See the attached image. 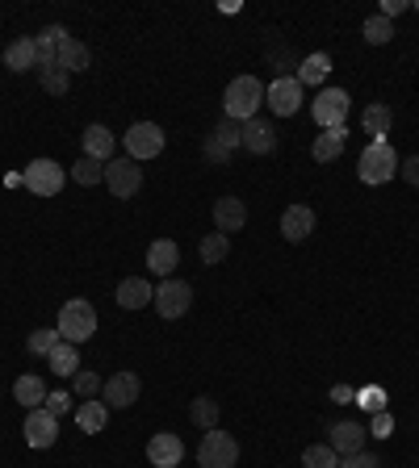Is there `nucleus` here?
<instances>
[{"instance_id":"nucleus-45","label":"nucleus","mask_w":419,"mask_h":468,"mask_svg":"<svg viewBox=\"0 0 419 468\" xmlns=\"http://www.w3.org/2000/svg\"><path fill=\"white\" fill-rule=\"evenodd\" d=\"M403 9H411L407 0H382V17H386V21H390V17H398Z\"/></svg>"},{"instance_id":"nucleus-25","label":"nucleus","mask_w":419,"mask_h":468,"mask_svg":"<svg viewBox=\"0 0 419 468\" xmlns=\"http://www.w3.org/2000/svg\"><path fill=\"white\" fill-rule=\"evenodd\" d=\"M46 364H51V372H55V376L71 381V376L80 372V347H76V343H63V339H59V347L51 351V356H46Z\"/></svg>"},{"instance_id":"nucleus-11","label":"nucleus","mask_w":419,"mask_h":468,"mask_svg":"<svg viewBox=\"0 0 419 468\" xmlns=\"http://www.w3.org/2000/svg\"><path fill=\"white\" fill-rule=\"evenodd\" d=\"M139 393H143V381L135 372H113L110 381L101 385V401H105L110 410H130V406L139 401Z\"/></svg>"},{"instance_id":"nucleus-17","label":"nucleus","mask_w":419,"mask_h":468,"mask_svg":"<svg viewBox=\"0 0 419 468\" xmlns=\"http://www.w3.org/2000/svg\"><path fill=\"white\" fill-rule=\"evenodd\" d=\"M243 151H251V155L277 151V130H273V122H265V117L243 122Z\"/></svg>"},{"instance_id":"nucleus-27","label":"nucleus","mask_w":419,"mask_h":468,"mask_svg":"<svg viewBox=\"0 0 419 468\" xmlns=\"http://www.w3.org/2000/svg\"><path fill=\"white\" fill-rule=\"evenodd\" d=\"M88 63H93V55H88V46H84L80 38H68L63 46H59V68L68 71V76H80V71H88Z\"/></svg>"},{"instance_id":"nucleus-46","label":"nucleus","mask_w":419,"mask_h":468,"mask_svg":"<svg viewBox=\"0 0 419 468\" xmlns=\"http://www.w3.org/2000/svg\"><path fill=\"white\" fill-rule=\"evenodd\" d=\"M332 401H340V406H344V401H357V393H352L349 385H335L332 389Z\"/></svg>"},{"instance_id":"nucleus-36","label":"nucleus","mask_w":419,"mask_h":468,"mask_svg":"<svg viewBox=\"0 0 419 468\" xmlns=\"http://www.w3.org/2000/svg\"><path fill=\"white\" fill-rule=\"evenodd\" d=\"M214 138L223 142L226 151H239V147H243V125L231 122V117H223V122L214 125Z\"/></svg>"},{"instance_id":"nucleus-35","label":"nucleus","mask_w":419,"mask_h":468,"mask_svg":"<svg viewBox=\"0 0 419 468\" xmlns=\"http://www.w3.org/2000/svg\"><path fill=\"white\" fill-rule=\"evenodd\" d=\"M302 468H340V456L327 443H310L307 452H302Z\"/></svg>"},{"instance_id":"nucleus-7","label":"nucleus","mask_w":419,"mask_h":468,"mask_svg":"<svg viewBox=\"0 0 419 468\" xmlns=\"http://www.w3.org/2000/svg\"><path fill=\"white\" fill-rule=\"evenodd\" d=\"M302 93H307V88L298 84V76H277V80L265 88V105L277 113V117H293V113L302 109Z\"/></svg>"},{"instance_id":"nucleus-12","label":"nucleus","mask_w":419,"mask_h":468,"mask_svg":"<svg viewBox=\"0 0 419 468\" xmlns=\"http://www.w3.org/2000/svg\"><path fill=\"white\" fill-rule=\"evenodd\" d=\"M55 440H59V418L46 406L42 410H29L26 414V443L29 448H55Z\"/></svg>"},{"instance_id":"nucleus-34","label":"nucleus","mask_w":419,"mask_h":468,"mask_svg":"<svg viewBox=\"0 0 419 468\" xmlns=\"http://www.w3.org/2000/svg\"><path fill=\"white\" fill-rule=\"evenodd\" d=\"M38 76H42V88H46L51 97H63V93H68V80H71V76L59 68V63H42Z\"/></svg>"},{"instance_id":"nucleus-23","label":"nucleus","mask_w":419,"mask_h":468,"mask_svg":"<svg viewBox=\"0 0 419 468\" xmlns=\"http://www.w3.org/2000/svg\"><path fill=\"white\" fill-rule=\"evenodd\" d=\"M84 155H88V159H101V164H110V159H113V134H110V125L93 122L88 130H84Z\"/></svg>"},{"instance_id":"nucleus-20","label":"nucleus","mask_w":419,"mask_h":468,"mask_svg":"<svg viewBox=\"0 0 419 468\" xmlns=\"http://www.w3.org/2000/svg\"><path fill=\"white\" fill-rule=\"evenodd\" d=\"M155 289L143 280V276H126L122 285H118V305L122 310H143V305H152Z\"/></svg>"},{"instance_id":"nucleus-6","label":"nucleus","mask_w":419,"mask_h":468,"mask_svg":"<svg viewBox=\"0 0 419 468\" xmlns=\"http://www.w3.org/2000/svg\"><path fill=\"white\" fill-rule=\"evenodd\" d=\"M349 93L344 88H323L319 97L310 101V117H315V125L319 130H335V125L349 122Z\"/></svg>"},{"instance_id":"nucleus-39","label":"nucleus","mask_w":419,"mask_h":468,"mask_svg":"<svg viewBox=\"0 0 419 468\" xmlns=\"http://www.w3.org/2000/svg\"><path fill=\"white\" fill-rule=\"evenodd\" d=\"M357 406H365L369 414H382L386 410V393H382V389H361V393H357Z\"/></svg>"},{"instance_id":"nucleus-19","label":"nucleus","mask_w":419,"mask_h":468,"mask_svg":"<svg viewBox=\"0 0 419 468\" xmlns=\"http://www.w3.org/2000/svg\"><path fill=\"white\" fill-rule=\"evenodd\" d=\"M181 263V247L172 243V238H155L152 243V251H147V268H152L155 276H172V268Z\"/></svg>"},{"instance_id":"nucleus-8","label":"nucleus","mask_w":419,"mask_h":468,"mask_svg":"<svg viewBox=\"0 0 419 468\" xmlns=\"http://www.w3.org/2000/svg\"><path fill=\"white\" fill-rule=\"evenodd\" d=\"M105 184H110V193L118 201H130V197L143 189V167L126 155V159H110L105 164Z\"/></svg>"},{"instance_id":"nucleus-40","label":"nucleus","mask_w":419,"mask_h":468,"mask_svg":"<svg viewBox=\"0 0 419 468\" xmlns=\"http://www.w3.org/2000/svg\"><path fill=\"white\" fill-rule=\"evenodd\" d=\"M201 151H206V159H210V164H218V167H223V164H231V155H235V151H226V147H223V142H218L214 134L206 138V147H201Z\"/></svg>"},{"instance_id":"nucleus-44","label":"nucleus","mask_w":419,"mask_h":468,"mask_svg":"<svg viewBox=\"0 0 419 468\" xmlns=\"http://www.w3.org/2000/svg\"><path fill=\"white\" fill-rule=\"evenodd\" d=\"M390 431H394V418H390V414H386V410H382V414H374V431H369V435H377V440H386Z\"/></svg>"},{"instance_id":"nucleus-16","label":"nucleus","mask_w":419,"mask_h":468,"mask_svg":"<svg viewBox=\"0 0 419 468\" xmlns=\"http://www.w3.org/2000/svg\"><path fill=\"white\" fill-rule=\"evenodd\" d=\"M243 222H248V206H243L239 197H218V201H214V230L218 234L243 230Z\"/></svg>"},{"instance_id":"nucleus-15","label":"nucleus","mask_w":419,"mask_h":468,"mask_svg":"<svg viewBox=\"0 0 419 468\" xmlns=\"http://www.w3.org/2000/svg\"><path fill=\"white\" fill-rule=\"evenodd\" d=\"M315 226H319V218H315L310 206H290L281 214V234H285L290 243H307L310 234H315Z\"/></svg>"},{"instance_id":"nucleus-32","label":"nucleus","mask_w":419,"mask_h":468,"mask_svg":"<svg viewBox=\"0 0 419 468\" xmlns=\"http://www.w3.org/2000/svg\"><path fill=\"white\" fill-rule=\"evenodd\" d=\"M189 418H193V427L214 431V427H218V401H214V398H193Z\"/></svg>"},{"instance_id":"nucleus-24","label":"nucleus","mask_w":419,"mask_h":468,"mask_svg":"<svg viewBox=\"0 0 419 468\" xmlns=\"http://www.w3.org/2000/svg\"><path fill=\"white\" fill-rule=\"evenodd\" d=\"M13 398L26 406V410H42L46 406V385H42V376L26 372V376H17L13 381Z\"/></svg>"},{"instance_id":"nucleus-28","label":"nucleus","mask_w":419,"mask_h":468,"mask_svg":"<svg viewBox=\"0 0 419 468\" xmlns=\"http://www.w3.org/2000/svg\"><path fill=\"white\" fill-rule=\"evenodd\" d=\"M361 125L374 142H386V134H390V125H394V113L386 109V105H369V109L361 113Z\"/></svg>"},{"instance_id":"nucleus-21","label":"nucleus","mask_w":419,"mask_h":468,"mask_svg":"<svg viewBox=\"0 0 419 468\" xmlns=\"http://www.w3.org/2000/svg\"><path fill=\"white\" fill-rule=\"evenodd\" d=\"M344 142H349V125H335V130H323V134L315 138V147H310V155H315L319 164H332V159H340V155H344Z\"/></svg>"},{"instance_id":"nucleus-13","label":"nucleus","mask_w":419,"mask_h":468,"mask_svg":"<svg viewBox=\"0 0 419 468\" xmlns=\"http://www.w3.org/2000/svg\"><path fill=\"white\" fill-rule=\"evenodd\" d=\"M147 460H152V468H177L185 460L181 435H172V431H160V435H152V440H147Z\"/></svg>"},{"instance_id":"nucleus-29","label":"nucleus","mask_w":419,"mask_h":468,"mask_svg":"<svg viewBox=\"0 0 419 468\" xmlns=\"http://www.w3.org/2000/svg\"><path fill=\"white\" fill-rule=\"evenodd\" d=\"M332 76V55H323V51H315V55H307L302 63H298V84L307 88V84H323Z\"/></svg>"},{"instance_id":"nucleus-4","label":"nucleus","mask_w":419,"mask_h":468,"mask_svg":"<svg viewBox=\"0 0 419 468\" xmlns=\"http://www.w3.org/2000/svg\"><path fill=\"white\" fill-rule=\"evenodd\" d=\"M239 460V443L235 435H226V431H206L201 443H197V464L201 468H235Z\"/></svg>"},{"instance_id":"nucleus-5","label":"nucleus","mask_w":419,"mask_h":468,"mask_svg":"<svg viewBox=\"0 0 419 468\" xmlns=\"http://www.w3.org/2000/svg\"><path fill=\"white\" fill-rule=\"evenodd\" d=\"M152 305H155V314L168 318V322L185 318V314H189V305H193V289H189V280H177V276L160 280V289H155Z\"/></svg>"},{"instance_id":"nucleus-30","label":"nucleus","mask_w":419,"mask_h":468,"mask_svg":"<svg viewBox=\"0 0 419 468\" xmlns=\"http://www.w3.org/2000/svg\"><path fill=\"white\" fill-rule=\"evenodd\" d=\"M197 255H201V263H210V268H214V263H223L226 255H231V238H226V234H201V243H197Z\"/></svg>"},{"instance_id":"nucleus-31","label":"nucleus","mask_w":419,"mask_h":468,"mask_svg":"<svg viewBox=\"0 0 419 468\" xmlns=\"http://www.w3.org/2000/svg\"><path fill=\"white\" fill-rule=\"evenodd\" d=\"M71 176H76V184H80V189H97V184H105V164H101V159H88V155H80V159H76V167H71Z\"/></svg>"},{"instance_id":"nucleus-37","label":"nucleus","mask_w":419,"mask_h":468,"mask_svg":"<svg viewBox=\"0 0 419 468\" xmlns=\"http://www.w3.org/2000/svg\"><path fill=\"white\" fill-rule=\"evenodd\" d=\"M55 347H59V331H34V335L26 339V351H29V356H51Z\"/></svg>"},{"instance_id":"nucleus-41","label":"nucleus","mask_w":419,"mask_h":468,"mask_svg":"<svg viewBox=\"0 0 419 468\" xmlns=\"http://www.w3.org/2000/svg\"><path fill=\"white\" fill-rule=\"evenodd\" d=\"M76 401H71V393H63V389H55V393H46V410L55 414V418H63V414L71 410Z\"/></svg>"},{"instance_id":"nucleus-3","label":"nucleus","mask_w":419,"mask_h":468,"mask_svg":"<svg viewBox=\"0 0 419 468\" xmlns=\"http://www.w3.org/2000/svg\"><path fill=\"white\" fill-rule=\"evenodd\" d=\"M357 176L365 184H386V180L398 176V155H394L390 142H369L357 159Z\"/></svg>"},{"instance_id":"nucleus-14","label":"nucleus","mask_w":419,"mask_h":468,"mask_svg":"<svg viewBox=\"0 0 419 468\" xmlns=\"http://www.w3.org/2000/svg\"><path fill=\"white\" fill-rule=\"evenodd\" d=\"M365 440H369V431L361 427V423H335L332 431H327V448H332L335 456H357L365 452Z\"/></svg>"},{"instance_id":"nucleus-9","label":"nucleus","mask_w":419,"mask_h":468,"mask_svg":"<svg viewBox=\"0 0 419 468\" xmlns=\"http://www.w3.org/2000/svg\"><path fill=\"white\" fill-rule=\"evenodd\" d=\"M21 180H26V189H29L34 197H55L59 189H63L68 172H63L55 159H34V164L21 172Z\"/></svg>"},{"instance_id":"nucleus-2","label":"nucleus","mask_w":419,"mask_h":468,"mask_svg":"<svg viewBox=\"0 0 419 468\" xmlns=\"http://www.w3.org/2000/svg\"><path fill=\"white\" fill-rule=\"evenodd\" d=\"M93 335H97V310H93V302H84V297L63 302V310H59V339L80 347Z\"/></svg>"},{"instance_id":"nucleus-26","label":"nucleus","mask_w":419,"mask_h":468,"mask_svg":"<svg viewBox=\"0 0 419 468\" xmlns=\"http://www.w3.org/2000/svg\"><path fill=\"white\" fill-rule=\"evenodd\" d=\"M71 34L63 26H42L38 29V38H34V46H38V59L42 63H59V46H63V42H68ZM38 63V68H42Z\"/></svg>"},{"instance_id":"nucleus-47","label":"nucleus","mask_w":419,"mask_h":468,"mask_svg":"<svg viewBox=\"0 0 419 468\" xmlns=\"http://www.w3.org/2000/svg\"><path fill=\"white\" fill-rule=\"evenodd\" d=\"M415 9H419V0H415Z\"/></svg>"},{"instance_id":"nucleus-10","label":"nucleus","mask_w":419,"mask_h":468,"mask_svg":"<svg viewBox=\"0 0 419 468\" xmlns=\"http://www.w3.org/2000/svg\"><path fill=\"white\" fill-rule=\"evenodd\" d=\"M164 151V130L155 122H135L126 130V155L139 164V159H155V155Z\"/></svg>"},{"instance_id":"nucleus-42","label":"nucleus","mask_w":419,"mask_h":468,"mask_svg":"<svg viewBox=\"0 0 419 468\" xmlns=\"http://www.w3.org/2000/svg\"><path fill=\"white\" fill-rule=\"evenodd\" d=\"M398 176H403L411 189H419V155H407V159H398Z\"/></svg>"},{"instance_id":"nucleus-38","label":"nucleus","mask_w":419,"mask_h":468,"mask_svg":"<svg viewBox=\"0 0 419 468\" xmlns=\"http://www.w3.org/2000/svg\"><path fill=\"white\" fill-rule=\"evenodd\" d=\"M71 381H76V393H80L84 401H88V398H97V393H101V385H105V381H101L97 372H88V368H80L76 376H71Z\"/></svg>"},{"instance_id":"nucleus-22","label":"nucleus","mask_w":419,"mask_h":468,"mask_svg":"<svg viewBox=\"0 0 419 468\" xmlns=\"http://www.w3.org/2000/svg\"><path fill=\"white\" fill-rule=\"evenodd\" d=\"M105 423H110V406H105V401H80V406H76V427L84 431V435H101V431H105Z\"/></svg>"},{"instance_id":"nucleus-18","label":"nucleus","mask_w":419,"mask_h":468,"mask_svg":"<svg viewBox=\"0 0 419 468\" xmlns=\"http://www.w3.org/2000/svg\"><path fill=\"white\" fill-rule=\"evenodd\" d=\"M38 46H34V38H17V42H9V46H4V68L9 71H17V76H21V71H38Z\"/></svg>"},{"instance_id":"nucleus-43","label":"nucleus","mask_w":419,"mask_h":468,"mask_svg":"<svg viewBox=\"0 0 419 468\" xmlns=\"http://www.w3.org/2000/svg\"><path fill=\"white\" fill-rule=\"evenodd\" d=\"M340 468H382V460L369 452H357V456H344V464Z\"/></svg>"},{"instance_id":"nucleus-33","label":"nucleus","mask_w":419,"mask_h":468,"mask_svg":"<svg viewBox=\"0 0 419 468\" xmlns=\"http://www.w3.org/2000/svg\"><path fill=\"white\" fill-rule=\"evenodd\" d=\"M361 34H365V42H374V46H386V42L394 38V21H386L382 13H374V17H365Z\"/></svg>"},{"instance_id":"nucleus-1","label":"nucleus","mask_w":419,"mask_h":468,"mask_svg":"<svg viewBox=\"0 0 419 468\" xmlns=\"http://www.w3.org/2000/svg\"><path fill=\"white\" fill-rule=\"evenodd\" d=\"M260 105H265V84L256 80V76H235V80L226 84L223 93V113L231 117V122H251L256 113H260Z\"/></svg>"}]
</instances>
